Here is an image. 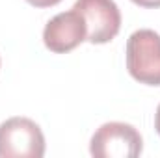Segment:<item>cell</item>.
Masks as SVG:
<instances>
[{
    "instance_id": "obj_2",
    "label": "cell",
    "mask_w": 160,
    "mask_h": 158,
    "mask_svg": "<svg viewBox=\"0 0 160 158\" xmlns=\"http://www.w3.org/2000/svg\"><path fill=\"white\" fill-rule=\"evenodd\" d=\"M142 134L121 121L101 125L89 141V153L95 158H136L142 155Z\"/></svg>"
},
{
    "instance_id": "obj_7",
    "label": "cell",
    "mask_w": 160,
    "mask_h": 158,
    "mask_svg": "<svg viewBox=\"0 0 160 158\" xmlns=\"http://www.w3.org/2000/svg\"><path fill=\"white\" fill-rule=\"evenodd\" d=\"M130 2H134V4L140 6V7H149V9L160 7V0H130Z\"/></svg>"
},
{
    "instance_id": "obj_5",
    "label": "cell",
    "mask_w": 160,
    "mask_h": 158,
    "mask_svg": "<svg viewBox=\"0 0 160 158\" xmlns=\"http://www.w3.org/2000/svg\"><path fill=\"white\" fill-rule=\"evenodd\" d=\"M88 30L86 22L77 9H69L63 13L54 15L45 30H43V43L50 52L56 54H67L75 50L82 41H86Z\"/></svg>"
},
{
    "instance_id": "obj_3",
    "label": "cell",
    "mask_w": 160,
    "mask_h": 158,
    "mask_svg": "<svg viewBox=\"0 0 160 158\" xmlns=\"http://www.w3.org/2000/svg\"><path fill=\"white\" fill-rule=\"evenodd\" d=\"M45 136L28 117H9L0 125V158H41Z\"/></svg>"
},
{
    "instance_id": "obj_1",
    "label": "cell",
    "mask_w": 160,
    "mask_h": 158,
    "mask_svg": "<svg viewBox=\"0 0 160 158\" xmlns=\"http://www.w3.org/2000/svg\"><path fill=\"white\" fill-rule=\"evenodd\" d=\"M127 69L145 86H160V36L155 30H136L127 41Z\"/></svg>"
},
{
    "instance_id": "obj_8",
    "label": "cell",
    "mask_w": 160,
    "mask_h": 158,
    "mask_svg": "<svg viewBox=\"0 0 160 158\" xmlns=\"http://www.w3.org/2000/svg\"><path fill=\"white\" fill-rule=\"evenodd\" d=\"M155 128H157V134L160 136V104L157 108V114H155Z\"/></svg>"
},
{
    "instance_id": "obj_6",
    "label": "cell",
    "mask_w": 160,
    "mask_h": 158,
    "mask_svg": "<svg viewBox=\"0 0 160 158\" xmlns=\"http://www.w3.org/2000/svg\"><path fill=\"white\" fill-rule=\"evenodd\" d=\"M26 2L32 4V6H36V7H52V6L60 4L62 0H26Z\"/></svg>"
},
{
    "instance_id": "obj_4",
    "label": "cell",
    "mask_w": 160,
    "mask_h": 158,
    "mask_svg": "<svg viewBox=\"0 0 160 158\" xmlns=\"http://www.w3.org/2000/svg\"><path fill=\"white\" fill-rule=\"evenodd\" d=\"M73 9L78 11L86 22V41L104 45L119 34L121 11L114 0H77Z\"/></svg>"
}]
</instances>
